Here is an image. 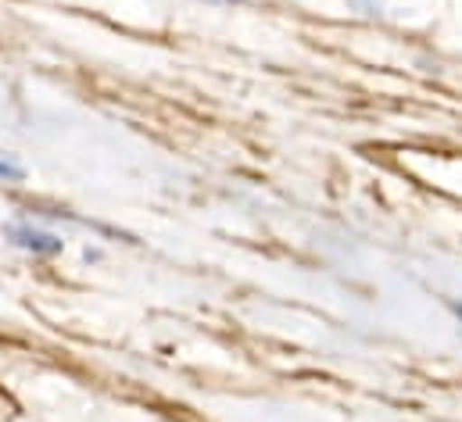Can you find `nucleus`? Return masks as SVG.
<instances>
[{
  "label": "nucleus",
  "mask_w": 462,
  "mask_h": 422,
  "mask_svg": "<svg viewBox=\"0 0 462 422\" xmlns=\"http://www.w3.org/2000/svg\"><path fill=\"white\" fill-rule=\"evenodd\" d=\"M7 236H11V243L36 251V254H58L61 251V240L54 233H40L32 225H7Z\"/></svg>",
  "instance_id": "f257e3e1"
},
{
  "label": "nucleus",
  "mask_w": 462,
  "mask_h": 422,
  "mask_svg": "<svg viewBox=\"0 0 462 422\" xmlns=\"http://www.w3.org/2000/svg\"><path fill=\"white\" fill-rule=\"evenodd\" d=\"M0 179H4V183H22V179H25V169L0 154Z\"/></svg>",
  "instance_id": "f03ea898"
},
{
  "label": "nucleus",
  "mask_w": 462,
  "mask_h": 422,
  "mask_svg": "<svg viewBox=\"0 0 462 422\" xmlns=\"http://www.w3.org/2000/svg\"><path fill=\"white\" fill-rule=\"evenodd\" d=\"M355 7H362V11H373V0H351Z\"/></svg>",
  "instance_id": "7ed1b4c3"
},
{
  "label": "nucleus",
  "mask_w": 462,
  "mask_h": 422,
  "mask_svg": "<svg viewBox=\"0 0 462 422\" xmlns=\"http://www.w3.org/2000/svg\"><path fill=\"white\" fill-rule=\"evenodd\" d=\"M208 4H240V0H208Z\"/></svg>",
  "instance_id": "20e7f679"
},
{
  "label": "nucleus",
  "mask_w": 462,
  "mask_h": 422,
  "mask_svg": "<svg viewBox=\"0 0 462 422\" xmlns=\"http://www.w3.org/2000/svg\"><path fill=\"white\" fill-rule=\"evenodd\" d=\"M456 316H459V318H462V305H456Z\"/></svg>",
  "instance_id": "39448f33"
}]
</instances>
